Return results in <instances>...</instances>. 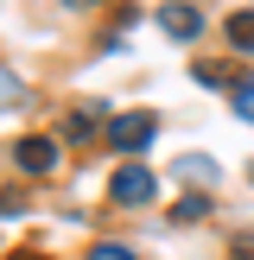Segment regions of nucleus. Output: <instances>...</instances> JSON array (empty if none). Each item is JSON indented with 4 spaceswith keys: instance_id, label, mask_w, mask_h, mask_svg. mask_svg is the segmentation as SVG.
<instances>
[{
    "instance_id": "obj_1",
    "label": "nucleus",
    "mask_w": 254,
    "mask_h": 260,
    "mask_svg": "<svg viewBox=\"0 0 254 260\" xmlns=\"http://www.w3.org/2000/svg\"><path fill=\"white\" fill-rule=\"evenodd\" d=\"M13 165H19L25 178H51V172H57V140H45V134L19 140V146H13Z\"/></svg>"
},
{
    "instance_id": "obj_2",
    "label": "nucleus",
    "mask_w": 254,
    "mask_h": 260,
    "mask_svg": "<svg viewBox=\"0 0 254 260\" xmlns=\"http://www.w3.org/2000/svg\"><path fill=\"white\" fill-rule=\"evenodd\" d=\"M152 190H159V184H152L146 165H121L114 184H108V197H114V203H152Z\"/></svg>"
},
{
    "instance_id": "obj_3",
    "label": "nucleus",
    "mask_w": 254,
    "mask_h": 260,
    "mask_svg": "<svg viewBox=\"0 0 254 260\" xmlns=\"http://www.w3.org/2000/svg\"><path fill=\"white\" fill-rule=\"evenodd\" d=\"M108 140H114L121 152H140V146L152 140V114H121V121H108Z\"/></svg>"
},
{
    "instance_id": "obj_4",
    "label": "nucleus",
    "mask_w": 254,
    "mask_h": 260,
    "mask_svg": "<svg viewBox=\"0 0 254 260\" xmlns=\"http://www.w3.org/2000/svg\"><path fill=\"white\" fill-rule=\"evenodd\" d=\"M159 25L172 38H197L203 32V13H190V7H159Z\"/></svg>"
},
{
    "instance_id": "obj_5",
    "label": "nucleus",
    "mask_w": 254,
    "mask_h": 260,
    "mask_svg": "<svg viewBox=\"0 0 254 260\" xmlns=\"http://www.w3.org/2000/svg\"><path fill=\"white\" fill-rule=\"evenodd\" d=\"M223 32H229V45H235V51H254V13H229Z\"/></svg>"
},
{
    "instance_id": "obj_6",
    "label": "nucleus",
    "mask_w": 254,
    "mask_h": 260,
    "mask_svg": "<svg viewBox=\"0 0 254 260\" xmlns=\"http://www.w3.org/2000/svg\"><path fill=\"white\" fill-rule=\"evenodd\" d=\"M235 114H241V121H254V76H241V83H235Z\"/></svg>"
},
{
    "instance_id": "obj_7",
    "label": "nucleus",
    "mask_w": 254,
    "mask_h": 260,
    "mask_svg": "<svg viewBox=\"0 0 254 260\" xmlns=\"http://www.w3.org/2000/svg\"><path fill=\"white\" fill-rule=\"evenodd\" d=\"M89 260H134V248H121V241H96Z\"/></svg>"
},
{
    "instance_id": "obj_8",
    "label": "nucleus",
    "mask_w": 254,
    "mask_h": 260,
    "mask_svg": "<svg viewBox=\"0 0 254 260\" xmlns=\"http://www.w3.org/2000/svg\"><path fill=\"white\" fill-rule=\"evenodd\" d=\"M64 127H70V134H76V140H89V134H96V114H89V108H83V114H70V121H64Z\"/></svg>"
},
{
    "instance_id": "obj_9",
    "label": "nucleus",
    "mask_w": 254,
    "mask_h": 260,
    "mask_svg": "<svg viewBox=\"0 0 254 260\" xmlns=\"http://www.w3.org/2000/svg\"><path fill=\"white\" fill-rule=\"evenodd\" d=\"M178 216H184V222H197V216H210V203H203V197H178Z\"/></svg>"
},
{
    "instance_id": "obj_10",
    "label": "nucleus",
    "mask_w": 254,
    "mask_h": 260,
    "mask_svg": "<svg viewBox=\"0 0 254 260\" xmlns=\"http://www.w3.org/2000/svg\"><path fill=\"white\" fill-rule=\"evenodd\" d=\"M13 89H19V83H13V76H0V95H13Z\"/></svg>"
}]
</instances>
